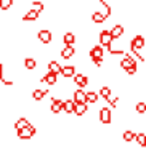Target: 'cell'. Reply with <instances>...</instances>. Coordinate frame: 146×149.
I'll return each mask as SVG.
<instances>
[{"label":"cell","instance_id":"6da1fadb","mask_svg":"<svg viewBox=\"0 0 146 149\" xmlns=\"http://www.w3.org/2000/svg\"><path fill=\"white\" fill-rule=\"evenodd\" d=\"M36 133H37V128L34 125H31V123H27V125L21 130H16V135L20 139H31V138L36 136Z\"/></svg>","mask_w":146,"mask_h":149},{"label":"cell","instance_id":"7a4b0ae2","mask_svg":"<svg viewBox=\"0 0 146 149\" xmlns=\"http://www.w3.org/2000/svg\"><path fill=\"white\" fill-rule=\"evenodd\" d=\"M120 68H122L124 71H127V69H130V68H136L135 56L130 55V53H124V58L120 59Z\"/></svg>","mask_w":146,"mask_h":149},{"label":"cell","instance_id":"3957f363","mask_svg":"<svg viewBox=\"0 0 146 149\" xmlns=\"http://www.w3.org/2000/svg\"><path fill=\"white\" fill-rule=\"evenodd\" d=\"M98 119H100L101 123H104V125H108V123H111V120H112V114H111V107H101L100 111H98Z\"/></svg>","mask_w":146,"mask_h":149},{"label":"cell","instance_id":"277c9868","mask_svg":"<svg viewBox=\"0 0 146 149\" xmlns=\"http://www.w3.org/2000/svg\"><path fill=\"white\" fill-rule=\"evenodd\" d=\"M37 39H39L42 43L48 45V43H52V40H53V34L50 32L48 29H42V31H39V34H37Z\"/></svg>","mask_w":146,"mask_h":149},{"label":"cell","instance_id":"5b68a950","mask_svg":"<svg viewBox=\"0 0 146 149\" xmlns=\"http://www.w3.org/2000/svg\"><path fill=\"white\" fill-rule=\"evenodd\" d=\"M98 39H100V43L103 47H109L111 43H112V36H111V31H101L100 36H98Z\"/></svg>","mask_w":146,"mask_h":149},{"label":"cell","instance_id":"8992f818","mask_svg":"<svg viewBox=\"0 0 146 149\" xmlns=\"http://www.w3.org/2000/svg\"><path fill=\"white\" fill-rule=\"evenodd\" d=\"M42 82H45L47 85H56L58 84V74H55V72H52V71H48V72H45L43 74V77L40 79Z\"/></svg>","mask_w":146,"mask_h":149},{"label":"cell","instance_id":"52a82bcc","mask_svg":"<svg viewBox=\"0 0 146 149\" xmlns=\"http://www.w3.org/2000/svg\"><path fill=\"white\" fill-rule=\"evenodd\" d=\"M72 79H74V84L77 85L79 88H85L88 85V77L84 75V74H74Z\"/></svg>","mask_w":146,"mask_h":149},{"label":"cell","instance_id":"ba28073f","mask_svg":"<svg viewBox=\"0 0 146 149\" xmlns=\"http://www.w3.org/2000/svg\"><path fill=\"white\" fill-rule=\"evenodd\" d=\"M50 111H52L53 114H59V112H61V111H63V100L53 96L52 98V104H50Z\"/></svg>","mask_w":146,"mask_h":149},{"label":"cell","instance_id":"9c48e42d","mask_svg":"<svg viewBox=\"0 0 146 149\" xmlns=\"http://www.w3.org/2000/svg\"><path fill=\"white\" fill-rule=\"evenodd\" d=\"M88 55H90V58H104V50H103V45H95L90 48V52H88Z\"/></svg>","mask_w":146,"mask_h":149},{"label":"cell","instance_id":"30bf717a","mask_svg":"<svg viewBox=\"0 0 146 149\" xmlns=\"http://www.w3.org/2000/svg\"><path fill=\"white\" fill-rule=\"evenodd\" d=\"M39 16H40V11L34 10V8H29V11L23 16V21H24V23H32V21L39 19Z\"/></svg>","mask_w":146,"mask_h":149},{"label":"cell","instance_id":"8fae6325","mask_svg":"<svg viewBox=\"0 0 146 149\" xmlns=\"http://www.w3.org/2000/svg\"><path fill=\"white\" fill-rule=\"evenodd\" d=\"M74 55H75L74 45H64L63 47V50H61V58L63 59H71Z\"/></svg>","mask_w":146,"mask_h":149},{"label":"cell","instance_id":"7c38bea8","mask_svg":"<svg viewBox=\"0 0 146 149\" xmlns=\"http://www.w3.org/2000/svg\"><path fill=\"white\" fill-rule=\"evenodd\" d=\"M72 100H74V103H87V93L82 88H79L72 93Z\"/></svg>","mask_w":146,"mask_h":149},{"label":"cell","instance_id":"4fadbf2b","mask_svg":"<svg viewBox=\"0 0 146 149\" xmlns=\"http://www.w3.org/2000/svg\"><path fill=\"white\" fill-rule=\"evenodd\" d=\"M124 34V26L122 24H114L112 27H111V36H112V39H120Z\"/></svg>","mask_w":146,"mask_h":149},{"label":"cell","instance_id":"5bb4252c","mask_svg":"<svg viewBox=\"0 0 146 149\" xmlns=\"http://www.w3.org/2000/svg\"><path fill=\"white\" fill-rule=\"evenodd\" d=\"M59 74H61L64 79L72 77V75L75 74V66H63V68H61V72H59Z\"/></svg>","mask_w":146,"mask_h":149},{"label":"cell","instance_id":"9a60e30c","mask_svg":"<svg viewBox=\"0 0 146 149\" xmlns=\"http://www.w3.org/2000/svg\"><path fill=\"white\" fill-rule=\"evenodd\" d=\"M88 111V106H87V103H75V107H74V114L77 117H80V116H84L85 112Z\"/></svg>","mask_w":146,"mask_h":149},{"label":"cell","instance_id":"2e32d148","mask_svg":"<svg viewBox=\"0 0 146 149\" xmlns=\"http://www.w3.org/2000/svg\"><path fill=\"white\" fill-rule=\"evenodd\" d=\"M74 107H75L74 100H66V101H63V111H64L66 114H74Z\"/></svg>","mask_w":146,"mask_h":149},{"label":"cell","instance_id":"e0dca14e","mask_svg":"<svg viewBox=\"0 0 146 149\" xmlns=\"http://www.w3.org/2000/svg\"><path fill=\"white\" fill-rule=\"evenodd\" d=\"M63 43H64V45H74L75 43V34H72V32L63 34Z\"/></svg>","mask_w":146,"mask_h":149},{"label":"cell","instance_id":"ac0fdd59","mask_svg":"<svg viewBox=\"0 0 146 149\" xmlns=\"http://www.w3.org/2000/svg\"><path fill=\"white\" fill-rule=\"evenodd\" d=\"M108 18L104 16L101 11H95V13H92V21H93L95 24H101V23H104Z\"/></svg>","mask_w":146,"mask_h":149},{"label":"cell","instance_id":"d6986e66","mask_svg":"<svg viewBox=\"0 0 146 149\" xmlns=\"http://www.w3.org/2000/svg\"><path fill=\"white\" fill-rule=\"evenodd\" d=\"M47 93H48V90H42V88H37V90L32 91V98L36 101H42L43 98L47 96Z\"/></svg>","mask_w":146,"mask_h":149},{"label":"cell","instance_id":"ffe728a7","mask_svg":"<svg viewBox=\"0 0 146 149\" xmlns=\"http://www.w3.org/2000/svg\"><path fill=\"white\" fill-rule=\"evenodd\" d=\"M61 68H63V66L59 64L56 59H52V61H48V71L55 72V74H59V72H61Z\"/></svg>","mask_w":146,"mask_h":149},{"label":"cell","instance_id":"44dd1931","mask_svg":"<svg viewBox=\"0 0 146 149\" xmlns=\"http://www.w3.org/2000/svg\"><path fill=\"white\" fill-rule=\"evenodd\" d=\"M24 68H26L27 71H34V69L37 68V61H36L34 58H31V56H29V58L24 59Z\"/></svg>","mask_w":146,"mask_h":149},{"label":"cell","instance_id":"7402d4cb","mask_svg":"<svg viewBox=\"0 0 146 149\" xmlns=\"http://www.w3.org/2000/svg\"><path fill=\"white\" fill-rule=\"evenodd\" d=\"M98 100H100V95H98L96 91H88L87 93V104L88 103L95 104V103H98Z\"/></svg>","mask_w":146,"mask_h":149},{"label":"cell","instance_id":"603a6c76","mask_svg":"<svg viewBox=\"0 0 146 149\" xmlns=\"http://www.w3.org/2000/svg\"><path fill=\"white\" fill-rule=\"evenodd\" d=\"M100 5L103 7V10H101V13H103L106 18H109L111 15H112V10H111V7L106 3V2H104V0H100Z\"/></svg>","mask_w":146,"mask_h":149},{"label":"cell","instance_id":"cb8c5ba5","mask_svg":"<svg viewBox=\"0 0 146 149\" xmlns=\"http://www.w3.org/2000/svg\"><path fill=\"white\" fill-rule=\"evenodd\" d=\"M98 95H100L103 100H108V98L111 96V88L108 87V85H103V87L100 88V91H98Z\"/></svg>","mask_w":146,"mask_h":149},{"label":"cell","instance_id":"d4e9b609","mask_svg":"<svg viewBox=\"0 0 146 149\" xmlns=\"http://www.w3.org/2000/svg\"><path fill=\"white\" fill-rule=\"evenodd\" d=\"M29 123V120L26 119V117H20V119L15 122V130H21V128H24V127Z\"/></svg>","mask_w":146,"mask_h":149},{"label":"cell","instance_id":"484cf974","mask_svg":"<svg viewBox=\"0 0 146 149\" xmlns=\"http://www.w3.org/2000/svg\"><path fill=\"white\" fill-rule=\"evenodd\" d=\"M135 139H136V143H138L140 146H145V148H146V133H143V132L136 133Z\"/></svg>","mask_w":146,"mask_h":149},{"label":"cell","instance_id":"4316f807","mask_svg":"<svg viewBox=\"0 0 146 149\" xmlns=\"http://www.w3.org/2000/svg\"><path fill=\"white\" fill-rule=\"evenodd\" d=\"M135 135L136 133H133L132 130H125V132H124V141H127V143H130V141H133V139H135Z\"/></svg>","mask_w":146,"mask_h":149},{"label":"cell","instance_id":"83f0119b","mask_svg":"<svg viewBox=\"0 0 146 149\" xmlns=\"http://www.w3.org/2000/svg\"><path fill=\"white\" fill-rule=\"evenodd\" d=\"M135 111L138 114H146V103H143V101H140V103H136V106H135Z\"/></svg>","mask_w":146,"mask_h":149},{"label":"cell","instance_id":"f1b7e54d","mask_svg":"<svg viewBox=\"0 0 146 149\" xmlns=\"http://www.w3.org/2000/svg\"><path fill=\"white\" fill-rule=\"evenodd\" d=\"M13 7V0H0V10H8Z\"/></svg>","mask_w":146,"mask_h":149},{"label":"cell","instance_id":"f546056e","mask_svg":"<svg viewBox=\"0 0 146 149\" xmlns=\"http://www.w3.org/2000/svg\"><path fill=\"white\" fill-rule=\"evenodd\" d=\"M31 8H34V10L42 13V11L45 10V5H43V2H32V3H31Z\"/></svg>","mask_w":146,"mask_h":149},{"label":"cell","instance_id":"4dcf8cb0","mask_svg":"<svg viewBox=\"0 0 146 149\" xmlns=\"http://www.w3.org/2000/svg\"><path fill=\"white\" fill-rule=\"evenodd\" d=\"M106 101H108V103H109V104H111V107H117V104H119V98H117V96H116V98H114V96H112V95H111V96H109V98H108V100H106Z\"/></svg>","mask_w":146,"mask_h":149},{"label":"cell","instance_id":"1f68e13d","mask_svg":"<svg viewBox=\"0 0 146 149\" xmlns=\"http://www.w3.org/2000/svg\"><path fill=\"white\" fill-rule=\"evenodd\" d=\"M0 69H3V64H2V61H0Z\"/></svg>","mask_w":146,"mask_h":149},{"label":"cell","instance_id":"d6a6232c","mask_svg":"<svg viewBox=\"0 0 146 149\" xmlns=\"http://www.w3.org/2000/svg\"><path fill=\"white\" fill-rule=\"evenodd\" d=\"M0 82H2V80H0Z\"/></svg>","mask_w":146,"mask_h":149}]
</instances>
